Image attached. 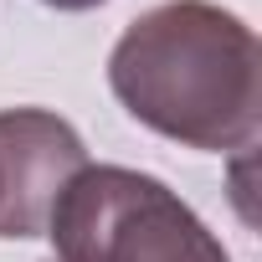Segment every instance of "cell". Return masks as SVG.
Wrapping results in <instances>:
<instances>
[{"label": "cell", "mask_w": 262, "mask_h": 262, "mask_svg": "<svg viewBox=\"0 0 262 262\" xmlns=\"http://www.w3.org/2000/svg\"><path fill=\"white\" fill-rule=\"evenodd\" d=\"M41 6H52V11H62V16H82V11L108 6V0H41Z\"/></svg>", "instance_id": "obj_4"}, {"label": "cell", "mask_w": 262, "mask_h": 262, "mask_svg": "<svg viewBox=\"0 0 262 262\" xmlns=\"http://www.w3.org/2000/svg\"><path fill=\"white\" fill-rule=\"evenodd\" d=\"M118 108L149 134L247 155L262 128V47L257 31L216 0H165L123 26L108 52Z\"/></svg>", "instance_id": "obj_1"}, {"label": "cell", "mask_w": 262, "mask_h": 262, "mask_svg": "<svg viewBox=\"0 0 262 262\" xmlns=\"http://www.w3.org/2000/svg\"><path fill=\"white\" fill-rule=\"evenodd\" d=\"M47 236L57 262H231L180 190L128 165H82L67 180Z\"/></svg>", "instance_id": "obj_2"}, {"label": "cell", "mask_w": 262, "mask_h": 262, "mask_svg": "<svg viewBox=\"0 0 262 262\" xmlns=\"http://www.w3.org/2000/svg\"><path fill=\"white\" fill-rule=\"evenodd\" d=\"M82 165L88 144L62 113L0 108V242L47 236V221Z\"/></svg>", "instance_id": "obj_3"}]
</instances>
